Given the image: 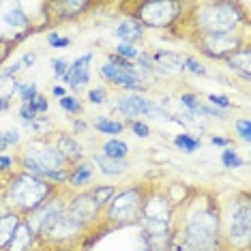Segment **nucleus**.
<instances>
[{"mask_svg":"<svg viewBox=\"0 0 251 251\" xmlns=\"http://www.w3.org/2000/svg\"><path fill=\"white\" fill-rule=\"evenodd\" d=\"M221 163H224L227 170H236V168H241L245 161L238 157V152L234 151V148H226V151L221 152Z\"/></svg>","mask_w":251,"mask_h":251,"instance_id":"nucleus-30","label":"nucleus"},{"mask_svg":"<svg viewBox=\"0 0 251 251\" xmlns=\"http://www.w3.org/2000/svg\"><path fill=\"white\" fill-rule=\"evenodd\" d=\"M26 105L30 107V110L35 112V114H43V112H48V110H50V101L45 99V97H41V95H37L35 99H32L30 103H26Z\"/></svg>","mask_w":251,"mask_h":251,"instance_id":"nucleus-35","label":"nucleus"},{"mask_svg":"<svg viewBox=\"0 0 251 251\" xmlns=\"http://www.w3.org/2000/svg\"><path fill=\"white\" fill-rule=\"evenodd\" d=\"M95 129L101 131V133H105V135H116L125 129V125L110 121V118H105V116H99V118H95Z\"/></svg>","mask_w":251,"mask_h":251,"instance_id":"nucleus-26","label":"nucleus"},{"mask_svg":"<svg viewBox=\"0 0 251 251\" xmlns=\"http://www.w3.org/2000/svg\"><path fill=\"white\" fill-rule=\"evenodd\" d=\"M2 135H4V142H7V146L20 144V131L18 129H9L7 133H2Z\"/></svg>","mask_w":251,"mask_h":251,"instance_id":"nucleus-43","label":"nucleus"},{"mask_svg":"<svg viewBox=\"0 0 251 251\" xmlns=\"http://www.w3.org/2000/svg\"><path fill=\"white\" fill-rule=\"evenodd\" d=\"M200 52L208 58L226 60L230 54L247 45V35L243 32H221V35H198L196 39Z\"/></svg>","mask_w":251,"mask_h":251,"instance_id":"nucleus-8","label":"nucleus"},{"mask_svg":"<svg viewBox=\"0 0 251 251\" xmlns=\"http://www.w3.org/2000/svg\"><path fill=\"white\" fill-rule=\"evenodd\" d=\"M208 101L217 107V110H224V112H226V110H230V107H232V101L227 99L226 95H208Z\"/></svg>","mask_w":251,"mask_h":251,"instance_id":"nucleus-36","label":"nucleus"},{"mask_svg":"<svg viewBox=\"0 0 251 251\" xmlns=\"http://www.w3.org/2000/svg\"><path fill=\"white\" fill-rule=\"evenodd\" d=\"M67 213H69L75 221H79L82 226L90 227L97 219H99V215L103 213V208L95 202V198L90 196V191H86V193H79V196L69 200V204H67Z\"/></svg>","mask_w":251,"mask_h":251,"instance_id":"nucleus-9","label":"nucleus"},{"mask_svg":"<svg viewBox=\"0 0 251 251\" xmlns=\"http://www.w3.org/2000/svg\"><path fill=\"white\" fill-rule=\"evenodd\" d=\"M101 75H103L105 79H110L112 84H116V86L127 88L129 93H138V90H144L146 88V84L142 82L138 75H131V73H125L121 69H116V67L110 65V62L101 67Z\"/></svg>","mask_w":251,"mask_h":251,"instance_id":"nucleus-12","label":"nucleus"},{"mask_svg":"<svg viewBox=\"0 0 251 251\" xmlns=\"http://www.w3.org/2000/svg\"><path fill=\"white\" fill-rule=\"evenodd\" d=\"M103 155L110 159H118V161H125L129 155V146L125 144L123 140H107L103 144Z\"/></svg>","mask_w":251,"mask_h":251,"instance_id":"nucleus-23","label":"nucleus"},{"mask_svg":"<svg viewBox=\"0 0 251 251\" xmlns=\"http://www.w3.org/2000/svg\"><path fill=\"white\" fill-rule=\"evenodd\" d=\"M210 144H213V146H227V144H230V140L219 138V135H213V138H210Z\"/></svg>","mask_w":251,"mask_h":251,"instance_id":"nucleus-45","label":"nucleus"},{"mask_svg":"<svg viewBox=\"0 0 251 251\" xmlns=\"http://www.w3.org/2000/svg\"><path fill=\"white\" fill-rule=\"evenodd\" d=\"M129 7H133L131 18H135L144 28H170L174 26V22L180 20L182 4L165 0V2H133Z\"/></svg>","mask_w":251,"mask_h":251,"instance_id":"nucleus-6","label":"nucleus"},{"mask_svg":"<svg viewBox=\"0 0 251 251\" xmlns=\"http://www.w3.org/2000/svg\"><path fill=\"white\" fill-rule=\"evenodd\" d=\"M226 62L232 67L234 71H241L243 75L249 79V73H251V48H249V43L243 45L241 50H236L234 54L227 56Z\"/></svg>","mask_w":251,"mask_h":251,"instance_id":"nucleus-20","label":"nucleus"},{"mask_svg":"<svg viewBox=\"0 0 251 251\" xmlns=\"http://www.w3.org/2000/svg\"><path fill=\"white\" fill-rule=\"evenodd\" d=\"M146 193H148V189L142 185H135L123 193H116V196L107 202V206L103 208L105 221H110V224L116 227L138 224L142 217V208H144Z\"/></svg>","mask_w":251,"mask_h":251,"instance_id":"nucleus-5","label":"nucleus"},{"mask_svg":"<svg viewBox=\"0 0 251 251\" xmlns=\"http://www.w3.org/2000/svg\"><path fill=\"white\" fill-rule=\"evenodd\" d=\"M180 105L187 110V118H191L196 116V110L200 107V99H198V95H193V93H182L180 95Z\"/></svg>","mask_w":251,"mask_h":251,"instance_id":"nucleus-28","label":"nucleus"},{"mask_svg":"<svg viewBox=\"0 0 251 251\" xmlns=\"http://www.w3.org/2000/svg\"><path fill=\"white\" fill-rule=\"evenodd\" d=\"M7 148H9V146H7V142H4V135L0 133V155H2V152L7 151Z\"/></svg>","mask_w":251,"mask_h":251,"instance_id":"nucleus-48","label":"nucleus"},{"mask_svg":"<svg viewBox=\"0 0 251 251\" xmlns=\"http://www.w3.org/2000/svg\"><path fill=\"white\" fill-rule=\"evenodd\" d=\"M93 172H95V168H93V163L90 161H79L75 163L71 168V172H69V185L73 187H82V185H86V182L93 178Z\"/></svg>","mask_w":251,"mask_h":251,"instance_id":"nucleus-22","label":"nucleus"},{"mask_svg":"<svg viewBox=\"0 0 251 251\" xmlns=\"http://www.w3.org/2000/svg\"><path fill=\"white\" fill-rule=\"evenodd\" d=\"M90 227L82 226L79 221H75L73 217L67 213H62L58 219L54 221L50 227L37 236V243H43V245H54V247H65V245H73L77 243L84 234H88Z\"/></svg>","mask_w":251,"mask_h":251,"instance_id":"nucleus-7","label":"nucleus"},{"mask_svg":"<svg viewBox=\"0 0 251 251\" xmlns=\"http://www.w3.org/2000/svg\"><path fill=\"white\" fill-rule=\"evenodd\" d=\"M20 39H22V37H18V39H7V37H0V65H2V62L9 58L11 50H13L15 45H18Z\"/></svg>","mask_w":251,"mask_h":251,"instance_id":"nucleus-33","label":"nucleus"},{"mask_svg":"<svg viewBox=\"0 0 251 251\" xmlns=\"http://www.w3.org/2000/svg\"><path fill=\"white\" fill-rule=\"evenodd\" d=\"M226 230L224 247L226 249H247L251 236V210L249 196L241 193L232 204H227L226 213L221 215V232Z\"/></svg>","mask_w":251,"mask_h":251,"instance_id":"nucleus-4","label":"nucleus"},{"mask_svg":"<svg viewBox=\"0 0 251 251\" xmlns=\"http://www.w3.org/2000/svg\"><path fill=\"white\" fill-rule=\"evenodd\" d=\"M105 99H107V90L105 88H93L88 93V101L93 105H101V103H105Z\"/></svg>","mask_w":251,"mask_h":251,"instance_id":"nucleus-37","label":"nucleus"},{"mask_svg":"<svg viewBox=\"0 0 251 251\" xmlns=\"http://www.w3.org/2000/svg\"><path fill=\"white\" fill-rule=\"evenodd\" d=\"M50 7L58 9V13H56V15H60L58 22H62V20H75V18H79V15H82L84 11H88L93 4L84 2V0H65V2H50Z\"/></svg>","mask_w":251,"mask_h":251,"instance_id":"nucleus-18","label":"nucleus"},{"mask_svg":"<svg viewBox=\"0 0 251 251\" xmlns=\"http://www.w3.org/2000/svg\"><path fill=\"white\" fill-rule=\"evenodd\" d=\"M2 22L11 28H28L30 26V18L24 13L22 4H9V9L2 13Z\"/></svg>","mask_w":251,"mask_h":251,"instance_id":"nucleus-21","label":"nucleus"},{"mask_svg":"<svg viewBox=\"0 0 251 251\" xmlns=\"http://www.w3.org/2000/svg\"><path fill=\"white\" fill-rule=\"evenodd\" d=\"M152 58V71L155 73H165V75H172V73L182 71V56L168 52V50H159L151 56Z\"/></svg>","mask_w":251,"mask_h":251,"instance_id":"nucleus-13","label":"nucleus"},{"mask_svg":"<svg viewBox=\"0 0 251 251\" xmlns=\"http://www.w3.org/2000/svg\"><path fill=\"white\" fill-rule=\"evenodd\" d=\"M116 110L125 114L127 118H135V116H142V114H146V116H163V112L159 110L152 101L144 99V97L138 93H129V95L121 97L116 103Z\"/></svg>","mask_w":251,"mask_h":251,"instance_id":"nucleus-10","label":"nucleus"},{"mask_svg":"<svg viewBox=\"0 0 251 251\" xmlns=\"http://www.w3.org/2000/svg\"><path fill=\"white\" fill-rule=\"evenodd\" d=\"M196 35H221V32H238L241 26H247V13H243L245 4L236 2H200L191 4Z\"/></svg>","mask_w":251,"mask_h":251,"instance_id":"nucleus-2","label":"nucleus"},{"mask_svg":"<svg viewBox=\"0 0 251 251\" xmlns=\"http://www.w3.org/2000/svg\"><path fill=\"white\" fill-rule=\"evenodd\" d=\"M144 30H146V28L142 26L135 18H131V15H129L127 20L121 22V24L116 26V37L121 39L123 43H131V45H135L142 37H144Z\"/></svg>","mask_w":251,"mask_h":251,"instance_id":"nucleus-17","label":"nucleus"},{"mask_svg":"<svg viewBox=\"0 0 251 251\" xmlns=\"http://www.w3.org/2000/svg\"><path fill=\"white\" fill-rule=\"evenodd\" d=\"M54 191L56 187L52 182L37 178V176L26 174V172H18L7 180L4 202H7L9 210L18 213L20 217H26L32 210H37L48 198H52Z\"/></svg>","mask_w":251,"mask_h":251,"instance_id":"nucleus-3","label":"nucleus"},{"mask_svg":"<svg viewBox=\"0 0 251 251\" xmlns=\"http://www.w3.org/2000/svg\"><path fill=\"white\" fill-rule=\"evenodd\" d=\"M90 60H93V52H86L84 56H79L75 62H71L67 73L60 79L65 84H69L73 90L84 88L90 82Z\"/></svg>","mask_w":251,"mask_h":251,"instance_id":"nucleus-11","label":"nucleus"},{"mask_svg":"<svg viewBox=\"0 0 251 251\" xmlns=\"http://www.w3.org/2000/svg\"><path fill=\"white\" fill-rule=\"evenodd\" d=\"M20 118H22V121H24V125L28 127V125H30V123L37 118V114L32 112V110H30V107H28L26 103H22V107H20Z\"/></svg>","mask_w":251,"mask_h":251,"instance_id":"nucleus-42","label":"nucleus"},{"mask_svg":"<svg viewBox=\"0 0 251 251\" xmlns=\"http://www.w3.org/2000/svg\"><path fill=\"white\" fill-rule=\"evenodd\" d=\"M174 144H176V148H180L182 152H196L198 148L202 146V140L191 133H180L174 138Z\"/></svg>","mask_w":251,"mask_h":251,"instance_id":"nucleus-24","label":"nucleus"},{"mask_svg":"<svg viewBox=\"0 0 251 251\" xmlns=\"http://www.w3.org/2000/svg\"><path fill=\"white\" fill-rule=\"evenodd\" d=\"M52 65H54V75H56V77H62V75L67 73V69H69L71 62L67 60V58H54Z\"/></svg>","mask_w":251,"mask_h":251,"instance_id":"nucleus-39","label":"nucleus"},{"mask_svg":"<svg viewBox=\"0 0 251 251\" xmlns=\"http://www.w3.org/2000/svg\"><path fill=\"white\" fill-rule=\"evenodd\" d=\"M48 43L52 45V48H67L71 41L67 37H58L56 32H50V35H48Z\"/></svg>","mask_w":251,"mask_h":251,"instance_id":"nucleus-41","label":"nucleus"},{"mask_svg":"<svg viewBox=\"0 0 251 251\" xmlns=\"http://www.w3.org/2000/svg\"><path fill=\"white\" fill-rule=\"evenodd\" d=\"M93 163L99 165V172L105 176H123L127 172L129 163L127 161H118V159H110L103 152H95L93 155Z\"/></svg>","mask_w":251,"mask_h":251,"instance_id":"nucleus-19","label":"nucleus"},{"mask_svg":"<svg viewBox=\"0 0 251 251\" xmlns=\"http://www.w3.org/2000/svg\"><path fill=\"white\" fill-rule=\"evenodd\" d=\"M84 129H86V123H84V121H77V123H75V131H84Z\"/></svg>","mask_w":251,"mask_h":251,"instance_id":"nucleus-49","label":"nucleus"},{"mask_svg":"<svg viewBox=\"0 0 251 251\" xmlns=\"http://www.w3.org/2000/svg\"><path fill=\"white\" fill-rule=\"evenodd\" d=\"M52 95L58 97V99H62V97H67V90H65V86H54L52 88Z\"/></svg>","mask_w":251,"mask_h":251,"instance_id":"nucleus-46","label":"nucleus"},{"mask_svg":"<svg viewBox=\"0 0 251 251\" xmlns=\"http://www.w3.org/2000/svg\"><path fill=\"white\" fill-rule=\"evenodd\" d=\"M9 107V99L7 97H0V112H4Z\"/></svg>","mask_w":251,"mask_h":251,"instance_id":"nucleus-47","label":"nucleus"},{"mask_svg":"<svg viewBox=\"0 0 251 251\" xmlns=\"http://www.w3.org/2000/svg\"><path fill=\"white\" fill-rule=\"evenodd\" d=\"M35 243H37V236L32 234V230L28 227L26 221L22 219L18 230L13 232V238H11V243L7 245V249L4 251H32Z\"/></svg>","mask_w":251,"mask_h":251,"instance_id":"nucleus-16","label":"nucleus"},{"mask_svg":"<svg viewBox=\"0 0 251 251\" xmlns=\"http://www.w3.org/2000/svg\"><path fill=\"white\" fill-rule=\"evenodd\" d=\"M54 146L58 148V152L65 157V161L69 165H75L79 161H84V148L79 146V142L73 135H58L54 142Z\"/></svg>","mask_w":251,"mask_h":251,"instance_id":"nucleus-14","label":"nucleus"},{"mask_svg":"<svg viewBox=\"0 0 251 251\" xmlns=\"http://www.w3.org/2000/svg\"><path fill=\"white\" fill-rule=\"evenodd\" d=\"M22 219H24V217H20L18 213H13V210H9V208L0 210V251L7 249V245L11 243L13 232L18 230Z\"/></svg>","mask_w":251,"mask_h":251,"instance_id":"nucleus-15","label":"nucleus"},{"mask_svg":"<svg viewBox=\"0 0 251 251\" xmlns=\"http://www.w3.org/2000/svg\"><path fill=\"white\" fill-rule=\"evenodd\" d=\"M58 103H60L62 110L69 112V114H79V112H82V101L75 99V97H69V95H67V97H62Z\"/></svg>","mask_w":251,"mask_h":251,"instance_id":"nucleus-32","label":"nucleus"},{"mask_svg":"<svg viewBox=\"0 0 251 251\" xmlns=\"http://www.w3.org/2000/svg\"><path fill=\"white\" fill-rule=\"evenodd\" d=\"M131 131H133V135H138V138H148V135H151V127L140 121H131Z\"/></svg>","mask_w":251,"mask_h":251,"instance_id":"nucleus-38","label":"nucleus"},{"mask_svg":"<svg viewBox=\"0 0 251 251\" xmlns=\"http://www.w3.org/2000/svg\"><path fill=\"white\" fill-rule=\"evenodd\" d=\"M35 58H37L35 54H24V56L20 58V62H22V67H30L32 62H35Z\"/></svg>","mask_w":251,"mask_h":251,"instance_id":"nucleus-44","label":"nucleus"},{"mask_svg":"<svg viewBox=\"0 0 251 251\" xmlns=\"http://www.w3.org/2000/svg\"><path fill=\"white\" fill-rule=\"evenodd\" d=\"M189 251H226L221 232V210L215 204H198L185 217L178 232Z\"/></svg>","mask_w":251,"mask_h":251,"instance_id":"nucleus-1","label":"nucleus"},{"mask_svg":"<svg viewBox=\"0 0 251 251\" xmlns=\"http://www.w3.org/2000/svg\"><path fill=\"white\" fill-rule=\"evenodd\" d=\"M234 127H236V133H238V138H241L243 142H249V140H251V125H249V118H238Z\"/></svg>","mask_w":251,"mask_h":251,"instance_id":"nucleus-34","label":"nucleus"},{"mask_svg":"<svg viewBox=\"0 0 251 251\" xmlns=\"http://www.w3.org/2000/svg\"><path fill=\"white\" fill-rule=\"evenodd\" d=\"M2 189H4V187H0V191H2Z\"/></svg>","mask_w":251,"mask_h":251,"instance_id":"nucleus-50","label":"nucleus"},{"mask_svg":"<svg viewBox=\"0 0 251 251\" xmlns=\"http://www.w3.org/2000/svg\"><path fill=\"white\" fill-rule=\"evenodd\" d=\"M13 95H20V99L24 101V103H30L32 99L39 95L37 93V84L35 82H15L13 84Z\"/></svg>","mask_w":251,"mask_h":251,"instance_id":"nucleus-25","label":"nucleus"},{"mask_svg":"<svg viewBox=\"0 0 251 251\" xmlns=\"http://www.w3.org/2000/svg\"><path fill=\"white\" fill-rule=\"evenodd\" d=\"M182 69L191 71L193 75H200V77L208 75V71L202 67V62H200L198 58H193V56H185V58H182Z\"/></svg>","mask_w":251,"mask_h":251,"instance_id":"nucleus-31","label":"nucleus"},{"mask_svg":"<svg viewBox=\"0 0 251 251\" xmlns=\"http://www.w3.org/2000/svg\"><path fill=\"white\" fill-rule=\"evenodd\" d=\"M165 251H189V249H187L185 243L180 241L178 232H172V238H170V245H168V249Z\"/></svg>","mask_w":251,"mask_h":251,"instance_id":"nucleus-40","label":"nucleus"},{"mask_svg":"<svg viewBox=\"0 0 251 251\" xmlns=\"http://www.w3.org/2000/svg\"><path fill=\"white\" fill-rule=\"evenodd\" d=\"M90 196L95 198V202L99 204L101 208H105L107 206V202L116 196V189H114L112 185H99V187H95L93 191H90Z\"/></svg>","mask_w":251,"mask_h":251,"instance_id":"nucleus-27","label":"nucleus"},{"mask_svg":"<svg viewBox=\"0 0 251 251\" xmlns=\"http://www.w3.org/2000/svg\"><path fill=\"white\" fill-rule=\"evenodd\" d=\"M116 56L118 58H123V60L133 62V60H138L140 50L135 48V45H131V43H118L116 45Z\"/></svg>","mask_w":251,"mask_h":251,"instance_id":"nucleus-29","label":"nucleus"}]
</instances>
